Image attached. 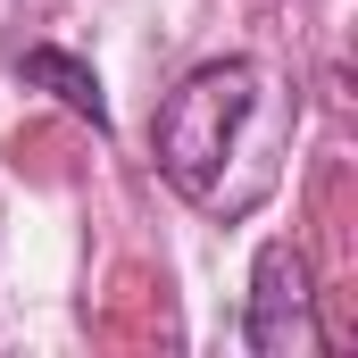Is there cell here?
Masks as SVG:
<instances>
[{"label":"cell","instance_id":"1","mask_svg":"<svg viewBox=\"0 0 358 358\" xmlns=\"http://www.w3.org/2000/svg\"><path fill=\"white\" fill-rule=\"evenodd\" d=\"M159 176L176 183L192 208L208 217H250L283 176V142H292V100L275 92V76L259 59H208L192 67L159 125Z\"/></svg>","mask_w":358,"mask_h":358},{"label":"cell","instance_id":"2","mask_svg":"<svg viewBox=\"0 0 358 358\" xmlns=\"http://www.w3.org/2000/svg\"><path fill=\"white\" fill-rule=\"evenodd\" d=\"M317 292H308V259H300V242H267L259 250V267H250V308H242V334H250V350L259 358H292L317 342Z\"/></svg>","mask_w":358,"mask_h":358},{"label":"cell","instance_id":"3","mask_svg":"<svg viewBox=\"0 0 358 358\" xmlns=\"http://www.w3.org/2000/svg\"><path fill=\"white\" fill-rule=\"evenodd\" d=\"M17 84H34V92H50L59 108H76V117H92V134H108V100H100V76H92L84 59H67V50H25L17 59Z\"/></svg>","mask_w":358,"mask_h":358}]
</instances>
